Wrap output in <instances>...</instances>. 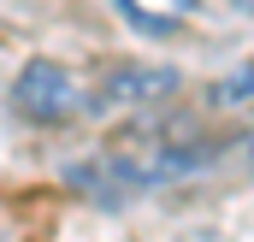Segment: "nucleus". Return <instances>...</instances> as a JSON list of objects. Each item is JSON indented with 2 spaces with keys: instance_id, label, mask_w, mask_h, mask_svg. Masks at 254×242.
I'll list each match as a JSON object with an SVG mask.
<instances>
[{
  "instance_id": "nucleus-1",
  "label": "nucleus",
  "mask_w": 254,
  "mask_h": 242,
  "mask_svg": "<svg viewBox=\"0 0 254 242\" xmlns=\"http://www.w3.org/2000/svg\"><path fill=\"white\" fill-rule=\"evenodd\" d=\"M89 107V95H83V83L54 60H30L18 71V83H12V113L30 124H65L77 119Z\"/></svg>"
},
{
  "instance_id": "nucleus-2",
  "label": "nucleus",
  "mask_w": 254,
  "mask_h": 242,
  "mask_svg": "<svg viewBox=\"0 0 254 242\" xmlns=\"http://www.w3.org/2000/svg\"><path fill=\"white\" fill-rule=\"evenodd\" d=\"M213 142L201 136H142L119 148V178L125 183H172V178H190V172H207L213 166Z\"/></svg>"
},
{
  "instance_id": "nucleus-3",
  "label": "nucleus",
  "mask_w": 254,
  "mask_h": 242,
  "mask_svg": "<svg viewBox=\"0 0 254 242\" xmlns=\"http://www.w3.org/2000/svg\"><path fill=\"white\" fill-rule=\"evenodd\" d=\"M101 95L119 107H154V101L178 95V71L172 65H113L101 77Z\"/></svg>"
},
{
  "instance_id": "nucleus-4",
  "label": "nucleus",
  "mask_w": 254,
  "mask_h": 242,
  "mask_svg": "<svg viewBox=\"0 0 254 242\" xmlns=\"http://www.w3.org/2000/svg\"><path fill=\"white\" fill-rule=\"evenodd\" d=\"M195 6L201 0H119V12H125L136 30H148V36H172Z\"/></svg>"
},
{
  "instance_id": "nucleus-5",
  "label": "nucleus",
  "mask_w": 254,
  "mask_h": 242,
  "mask_svg": "<svg viewBox=\"0 0 254 242\" xmlns=\"http://www.w3.org/2000/svg\"><path fill=\"white\" fill-rule=\"evenodd\" d=\"M213 107H249V65H237V71L213 89Z\"/></svg>"
}]
</instances>
